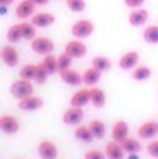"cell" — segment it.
I'll list each match as a JSON object with an SVG mask.
<instances>
[{
  "instance_id": "cell-8",
  "label": "cell",
  "mask_w": 158,
  "mask_h": 159,
  "mask_svg": "<svg viewBox=\"0 0 158 159\" xmlns=\"http://www.w3.org/2000/svg\"><path fill=\"white\" fill-rule=\"evenodd\" d=\"M83 107H74L72 106L70 109H67L66 112L63 113V123L69 124V126H74V124H78L81 120H83Z\"/></svg>"
},
{
  "instance_id": "cell-19",
  "label": "cell",
  "mask_w": 158,
  "mask_h": 159,
  "mask_svg": "<svg viewBox=\"0 0 158 159\" xmlns=\"http://www.w3.org/2000/svg\"><path fill=\"white\" fill-rule=\"evenodd\" d=\"M105 155L108 159H123L125 158V151H123L122 145L116 141H112L106 145Z\"/></svg>"
},
{
  "instance_id": "cell-30",
  "label": "cell",
  "mask_w": 158,
  "mask_h": 159,
  "mask_svg": "<svg viewBox=\"0 0 158 159\" xmlns=\"http://www.w3.org/2000/svg\"><path fill=\"white\" fill-rule=\"evenodd\" d=\"M35 71H36V64H25L20 70V78L31 81V80L35 78Z\"/></svg>"
},
{
  "instance_id": "cell-9",
  "label": "cell",
  "mask_w": 158,
  "mask_h": 159,
  "mask_svg": "<svg viewBox=\"0 0 158 159\" xmlns=\"http://www.w3.org/2000/svg\"><path fill=\"white\" fill-rule=\"evenodd\" d=\"M148 20V11L143 7L133 8L129 14V24L132 27H142L143 24H146V21Z\"/></svg>"
},
{
  "instance_id": "cell-4",
  "label": "cell",
  "mask_w": 158,
  "mask_h": 159,
  "mask_svg": "<svg viewBox=\"0 0 158 159\" xmlns=\"http://www.w3.org/2000/svg\"><path fill=\"white\" fill-rule=\"evenodd\" d=\"M64 52L67 55H70L73 59H81L86 56L87 53V46L81 39H73L69 41L64 46Z\"/></svg>"
},
{
  "instance_id": "cell-12",
  "label": "cell",
  "mask_w": 158,
  "mask_h": 159,
  "mask_svg": "<svg viewBox=\"0 0 158 159\" xmlns=\"http://www.w3.org/2000/svg\"><path fill=\"white\" fill-rule=\"evenodd\" d=\"M129 137V126L126 121L123 120H119L115 123L114 129H112V138H114V141H116V143H123V141L126 140V138Z\"/></svg>"
},
{
  "instance_id": "cell-17",
  "label": "cell",
  "mask_w": 158,
  "mask_h": 159,
  "mask_svg": "<svg viewBox=\"0 0 158 159\" xmlns=\"http://www.w3.org/2000/svg\"><path fill=\"white\" fill-rule=\"evenodd\" d=\"M90 102V89H80L73 93L70 99V105L74 107H83Z\"/></svg>"
},
{
  "instance_id": "cell-29",
  "label": "cell",
  "mask_w": 158,
  "mask_h": 159,
  "mask_svg": "<svg viewBox=\"0 0 158 159\" xmlns=\"http://www.w3.org/2000/svg\"><path fill=\"white\" fill-rule=\"evenodd\" d=\"M150 75H151V70L147 66H139L134 69L132 77L136 80V81H146V80L150 78Z\"/></svg>"
},
{
  "instance_id": "cell-21",
  "label": "cell",
  "mask_w": 158,
  "mask_h": 159,
  "mask_svg": "<svg viewBox=\"0 0 158 159\" xmlns=\"http://www.w3.org/2000/svg\"><path fill=\"white\" fill-rule=\"evenodd\" d=\"M41 63H42V66L45 67V70L49 73V75L50 74H55V73H59L58 57H56V56H53L52 53H50V55L44 56V59H42Z\"/></svg>"
},
{
  "instance_id": "cell-20",
  "label": "cell",
  "mask_w": 158,
  "mask_h": 159,
  "mask_svg": "<svg viewBox=\"0 0 158 159\" xmlns=\"http://www.w3.org/2000/svg\"><path fill=\"white\" fill-rule=\"evenodd\" d=\"M101 78V71H98L94 67H90L84 71L83 74V82L86 85H90V87H94Z\"/></svg>"
},
{
  "instance_id": "cell-26",
  "label": "cell",
  "mask_w": 158,
  "mask_h": 159,
  "mask_svg": "<svg viewBox=\"0 0 158 159\" xmlns=\"http://www.w3.org/2000/svg\"><path fill=\"white\" fill-rule=\"evenodd\" d=\"M120 145H122L123 151L128 152V154H137L142 149V144L139 141L134 140V138H129V137L123 143H120Z\"/></svg>"
},
{
  "instance_id": "cell-13",
  "label": "cell",
  "mask_w": 158,
  "mask_h": 159,
  "mask_svg": "<svg viewBox=\"0 0 158 159\" xmlns=\"http://www.w3.org/2000/svg\"><path fill=\"white\" fill-rule=\"evenodd\" d=\"M38 154L42 159H56L58 158V148L52 141H42L38 147Z\"/></svg>"
},
{
  "instance_id": "cell-27",
  "label": "cell",
  "mask_w": 158,
  "mask_h": 159,
  "mask_svg": "<svg viewBox=\"0 0 158 159\" xmlns=\"http://www.w3.org/2000/svg\"><path fill=\"white\" fill-rule=\"evenodd\" d=\"M6 38L10 43H17L22 39L21 35V30H20V24H13L10 28L7 30V34H6Z\"/></svg>"
},
{
  "instance_id": "cell-25",
  "label": "cell",
  "mask_w": 158,
  "mask_h": 159,
  "mask_svg": "<svg viewBox=\"0 0 158 159\" xmlns=\"http://www.w3.org/2000/svg\"><path fill=\"white\" fill-rule=\"evenodd\" d=\"M74 137L80 141H84V143H91L94 140V135H92L91 130L87 126H78L76 127L74 130Z\"/></svg>"
},
{
  "instance_id": "cell-15",
  "label": "cell",
  "mask_w": 158,
  "mask_h": 159,
  "mask_svg": "<svg viewBox=\"0 0 158 159\" xmlns=\"http://www.w3.org/2000/svg\"><path fill=\"white\" fill-rule=\"evenodd\" d=\"M140 56L137 52L132 50V52H126L122 57L119 59V67L123 70H130L139 63Z\"/></svg>"
},
{
  "instance_id": "cell-32",
  "label": "cell",
  "mask_w": 158,
  "mask_h": 159,
  "mask_svg": "<svg viewBox=\"0 0 158 159\" xmlns=\"http://www.w3.org/2000/svg\"><path fill=\"white\" fill-rule=\"evenodd\" d=\"M66 6L73 13H83L87 7L86 0H66Z\"/></svg>"
},
{
  "instance_id": "cell-23",
  "label": "cell",
  "mask_w": 158,
  "mask_h": 159,
  "mask_svg": "<svg viewBox=\"0 0 158 159\" xmlns=\"http://www.w3.org/2000/svg\"><path fill=\"white\" fill-rule=\"evenodd\" d=\"M18 24H20V30H21L22 39H27V41H32V39L35 38L36 27H34L32 22H27V21L18 22Z\"/></svg>"
},
{
  "instance_id": "cell-10",
  "label": "cell",
  "mask_w": 158,
  "mask_h": 159,
  "mask_svg": "<svg viewBox=\"0 0 158 159\" xmlns=\"http://www.w3.org/2000/svg\"><path fill=\"white\" fill-rule=\"evenodd\" d=\"M42 105H44V101H42L39 96H34V95L18 101V107L21 110H27V112H32V110L41 109Z\"/></svg>"
},
{
  "instance_id": "cell-14",
  "label": "cell",
  "mask_w": 158,
  "mask_h": 159,
  "mask_svg": "<svg viewBox=\"0 0 158 159\" xmlns=\"http://www.w3.org/2000/svg\"><path fill=\"white\" fill-rule=\"evenodd\" d=\"M158 134V123L157 121H146L137 130V135L140 138H153Z\"/></svg>"
},
{
  "instance_id": "cell-34",
  "label": "cell",
  "mask_w": 158,
  "mask_h": 159,
  "mask_svg": "<svg viewBox=\"0 0 158 159\" xmlns=\"http://www.w3.org/2000/svg\"><path fill=\"white\" fill-rule=\"evenodd\" d=\"M84 159H106V155L102 154L101 151L92 149V151L86 152V155H84Z\"/></svg>"
},
{
  "instance_id": "cell-24",
  "label": "cell",
  "mask_w": 158,
  "mask_h": 159,
  "mask_svg": "<svg viewBox=\"0 0 158 159\" xmlns=\"http://www.w3.org/2000/svg\"><path fill=\"white\" fill-rule=\"evenodd\" d=\"M88 129L91 130L92 135H94V138H104L106 134V127L105 124H104V121L101 120H92L91 123H90Z\"/></svg>"
},
{
  "instance_id": "cell-5",
  "label": "cell",
  "mask_w": 158,
  "mask_h": 159,
  "mask_svg": "<svg viewBox=\"0 0 158 159\" xmlns=\"http://www.w3.org/2000/svg\"><path fill=\"white\" fill-rule=\"evenodd\" d=\"M55 21V16L52 13H48V11H41V13H36L31 17V22L36 28H46L49 25H52Z\"/></svg>"
},
{
  "instance_id": "cell-22",
  "label": "cell",
  "mask_w": 158,
  "mask_h": 159,
  "mask_svg": "<svg viewBox=\"0 0 158 159\" xmlns=\"http://www.w3.org/2000/svg\"><path fill=\"white\" fill-rule=\"evenodd\" d=\"M143 39L150 45L158 43V25H148L143 31Z\"/></svg>"
},
{
  "instance_id": "cell-37",
  "label": "cell",
  "mask_w": 158,
  "mask_h": 159,
  "mask_svg": "<svg viewBox=\"0 0 158 159\" xmlns=\"http://www.w3.org/2000/svg\"><path fill=\"white\" fill-rule=\"evenodd\" d=\"M32 2H34V4H35L36 7H39V6H46V4H49L50 0H32Z\"/></svg>"
},
{
  "instance_id": "cell-7",
  "label": "cell",
  "mask_w": 158,
  "mask_h": 159,
  "mask_svg": "<svg viewBox=\"0 0 158 159\" xmlns=\"http://www.w3.org/2000/svg\"><path fill=\"white\" fill-rule=\"evenodd\" d=\"M2 60L4 61V64L8 67H16L17 64H18L20 56H18L17 49L13 45H6L2 49Z\"/></svg>"
},
{
  "instance_id": "cell-28",
  "label": "cell",
  "mask_w": 158,
  "mask_h": 159,
  "mask_svg": "<svg viewBox=\"0 0 158 159\" xmlns=\"http://www.w3.org/2000/svg\"><path fill=\"white\" fill-rule=\"evenodd\" d=\"M94 69H97L98 71L104 73L106 71V70L111 69V61H109L108 57H105V56H97V57L92 59V66Z\"/></svg>"
},
{
  "instance_id": "cell-38",
  "label": "cell",
  "mask_w": 158,
  "mask_h": 159,
  "mask_svg": "<svg viewBox=\"0 0 158 159\" xmlns=\"http://www.w3.org/2000/svg\"><path fill=\"white\" fill-rule=\"evenodd\" d=\"M14 0H0V7H7V6L13 4Z\"/></svg>"
},
{
  "instance_id": "cell-18",
  "label": "cell",
  "mask_w": 158,
  "mask_h": 159,
  "mask_svg": "<svg viewBox=\"0 0 158 159\" xmlns=\"http://www.w3.org/2000/svg\"><path fill=\"white\" fill-rule=\"evenodd\" d=\"M90 102L94 105L95 107H102L106 102V96L101 88L92 87L90 88Z\"/></svg>"
},
{
  "instance_id": "cell-16",
  "label": "cell",
  "mask_w": 158,
  "mask_h": 159,
  "mask_svg": "<svg viewBox=\"0 0 158 159\" xmlns=\"http://www.w3.org/2000/svg\"><path fill=\"white\" fill-rule=\"evenodd\" d=\"M60 74V78L63 80L66 84L72 85V87H77L83 82V75H80L76 70L73 69H67V70H63V71H59Z\"/></svg>"
},
{
  "instance_id": "cell-11",
  "label": "cell",
  "mask_w": 158,
  "mask_h": 159,
  "mask_svg": "<svg viewBox=\"0 0 158 159\" xmlns=\"http://www.w3.org/2000/svg\"><path fill=\"white\" fill-rule=\"evenodd\" d=\"M20 129V123L17 121L16 117L13 116H8V115H4L0 117V130L6 134H14L17 133Z\"/></svg>"
},
{
  "instance_id": "cell-3",
  "label": "cell",
  "mask_w": 158,
  "mask_h": 159,
  "mask_svg": "<svg viewBox=\"0 0 158 159\" xmlns=\"http://www.w3.org/2000/svg\"><path fill=\"white\" fill-rule=\"evenodd\" d=\"M31 49L35 53L42 56L50 55L55 49V43H53L52 39L45 38V36H39V38H34L31 41Z\"/></svg>"
},
{
  "instance_id": "cell-2",
  "label": "cell",
  "mask_w": 158,
  "mask_h": 159,
  "mask_svg": "<svg viewBox=\"0 0 158 159\" xmlns=\"http://www.w3.org/2000/svg\"><path fill=\"white\" fill-rule=\"evenodd\" d=\"M94 24L90 20H78L74 24L72 25V35L74 36L76 39H84L88 38L92 32H94Z\"/></svg>"
},
{
  "instance_id": "cell-31",
  "label": "cell",
  "mask_w": 158,
  "mask_h": 159,
  "mask_svg": "<svg viewBox=\"0 0 158 159\" xmlns=\"http://www.w3.org/2000/svg\"><path fill=\"white\" fill-rule=\"evenodd\" d=\"M73 63V57L70 55H67L66 52L60 53L58 57V67H59V71H63V70H67L70 69Z\"/></svg>"
},
{
  "instance_id": "cell-35",
  "label": "cell",
  "mask_w": 158,
  "mask_h": 159,
  "mask_svg": "<svg viewBox=\"0 0 158 159\" xmlns=\"http://www.w3.org/2000/svg\"><path fill=\"white\" fill-rule=\"evenodd\" d=\"M147 152L150 157L153 158H158V140L157 141H151L147 145Z\"/></svg>"
},
{
  "instance_id": "cell-1",
  "label": "cell",
  "mask_w": 158,
  "mask_h": 159,
  "mask_svg": "<svg viewBox=\"0 0 158 159\" xmlns=\"http://www.w3.org/2000/svg\"><path fill=\"white\" fill-rule=\"evenodd\" d=\"M10 92L14 98H17L20 101V99L28 98V96L32 95L34 85L31 84V81H28V80L20 78V80H17V81L13 82V85H11V88H10Z\"/></svg>"
},
{
  "instance_id": "cell-6",
  "label": "cell",
  "mask_w": 158,
  "mask_h": 159,
  "mask_svg": "<svg viewBox=\"0 0 158 159\" xmlns=\"http://www.w3.org/2000/svg\"><path fill=\"white\" fill-rule=\"evenodd\" d=\"M36 6L34 4L32 0H21L16 7V16L18 20H27L34 16V10Z\"/></svg>"
},
{
  "instance_id": "cell-33",
  "label": "cell",
  "mask_w": 158,
  "mask_h": 159,
  "mask_svg": "<svg viewBox=\"0 0 158 159\" xmlns=\"http://www.w3.org/2000/svg\"><path fill=\"white\" fill-rule=\"evenodd\" d=\"M48 75H49V73L45 70V67L42 66V63L36 64V71H35V81L38 82V84H45L48 80Z\"/></svg>"
},
{
  "instance_id": "cell-39",
  "label": "cell",
  "mask_w": 158,
  "mask_h": 159,
  "mask_svg": "<svg viewBox=\"0 0 158 159\" xmlns=\"http://www.w3.org/2000/svg\"><path fill=\"white\" fill-rule=\"evenodd\" d=\"M129 159H139L137 154H129Z\"/></svg>"
},
{
  "instance_id": "cell-36",
  "label": "cell",
  "mask_w": 158,
  "mask_h": 159,
  "mask_svg": "<svg viewBox=\"0 0 158 159\" xmlns=\"http://www.w3.org/2000/svg\"><path fill=\"white\" fill-rule=\"evenodd\" d=\"M146 3V0H125V4L130 8H139Z\"/></svg>"
},
{
  "instance_id": "cell-40",
  "label": "cell",
  "mask_w": 158,
  "mask_h": 159,
  "mask_svg": "<svg viewBox=\"0 0 158 159\" xmlns=\"http://www.w3.org/2000/svg\"><path fill=\"white\" fill-rule=\"evenodd\" d=\"M0 57H2V50H0Z\"/></svg>"
}]
</instances>
